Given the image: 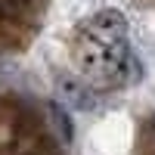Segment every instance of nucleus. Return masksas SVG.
<instances>
[{"label": "nucleus", "mask_w": 155, "mask_h": 155, "mask_svg": "<svg viewBox=\"0 0 155 155\" xmlns=\"http://www.w3.org/2000/svg\"><path fill=\"white\" fill-rule=\"evenodd\" d=\"M74 59L87 78L99 84H121L137 71L127 44V22L118 12H96L74 34Z\"/></svg>", "instance_id": "f257e3e1"}, {"label": "nucleus", "mask_w": 155, "mask_h": 155, "mask_svg": "<svg viewBox=\"0 0 155 155\" xmlns=\"http://www.w3.org/2000/svg\"><path fill=\"white\" fill-rule=\"evenodd\" d=\"M16 0H0V22H6L9 16H12V12H16Z\"/></svg>", "instance_id": "7ed1b4c3"}, {"label": "nucleus", "mask_w": 155, "mask_h": 155, "mask_svg": "<svg viewBox=\"0 0 155 155\" xmlns=\"http://www.w3.org/2000/svg\"><path fill=\"white\" fill-rule=\"evenodd\" d=\"M50 115H53V121H56V127H59V137L65 140V143H71L74 130H71V118H68V112L62 109L59 102H50Z\"/></svg>", "instance_id": "f03ea898"}]
</instances>
